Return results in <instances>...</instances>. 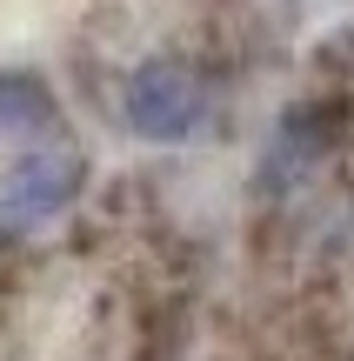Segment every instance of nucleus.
I'll return each instance as SVG.
<instances>
[{"mask_svg":"<svg viewBox=\"0 0 354 361\" xmlns=\"http://www.w3.org/2000/svg\"><path fill=\"white\" fill-rule=\"evenodd\" d=\"M87 188V154L67 141H47V147H27L7 174H0V234H34L47 228L53 214L80 201Z\"/></svg>","mask_w":354,"mask_h":361,"instance_id":"1","label":"nucleus"},{"mask_svg":"<svg viewBox=\"0 0 354 361\" xmlns=\"http://www.w3.org/2000/svg\"><path fill=\"white\" fill-rule=\"evenodd\" d=\"M61 134V101L53 87H40L34 74H0V141L47 147Z\"/></svg>","mask_w":354,"mask_h":361,"instance_id":"3","label":"nucleus"},{"mask_svg":"<svg viewBox=\"0 0 354 361\" xmlns=\"http://www.w3.org/2000/svg\"><path fill=\"white\" fill-rule=\"evenodd\" d=\"M120 114L141 141L174 147L187 134H201V121H208V80L187 61H141L120 87Z\"/></svg>","mask_w":354,"mask_h":361,"instance_id":"2","label":"nucleus"}]
</instances>
